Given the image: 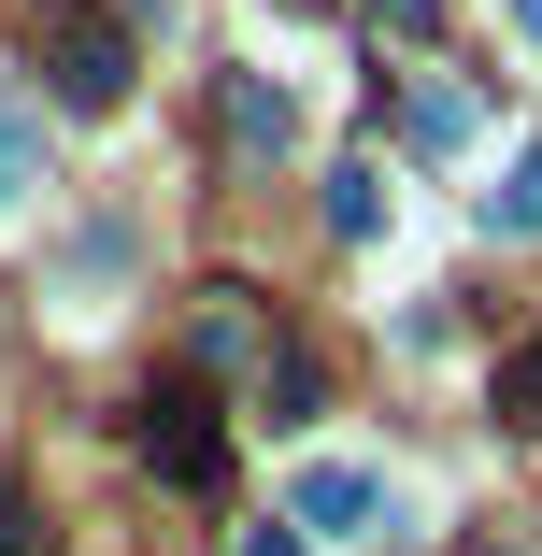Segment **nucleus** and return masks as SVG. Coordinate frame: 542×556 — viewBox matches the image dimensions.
<instances>
[{
  "instance_id": "f257e3e1",
  "label": "nucleus",
  "mask_w": 542,
  "mask_h": 556,
  "mask_svg": "<svg viewBox=\"0 0 542 556\" xmlns=\"http://www.w3.org/2000/svg\"><path fill=\"white\" fill-rule=\"evenodd\" d=\"M272 514H286L300 542H400V528H414V500H400L371 457H300Z\"/></svg>"
},
{
  "instance_id": "f03ea898",
  "label": "nucleus",
  "mask_w": 542,
  "mask_h": 556,
  "mask_svg": "<svg viewBox=\"0 0 542 556\" xmlns=\"http://www.w3.org/2000/svg\"><path fill=\"white\" fill-rule=\"evenodd\" d=\"M129 72H143V43H129L115 0H58V29H43V86L72 100V115H115Z\"/></svg>"
},
{
  "instance_id": "7ed1b4c3",
  "label": "nucleus",
  "mask_w": 542,
  "mask_h": 556,
  "mask_svg": "<svg viewBox=\"0 0 542 556\" xmlns=\"http://www.w3.org/2000/svg\"><path fill=\"white\" fill-rule=\"evenodd\" d=\"M229 143H243V157H300V143H314V100H300L286 72H229Z\"/></svg>"
},
{
  "instance_id": "20e7f679",
  "label": "nucleus",
  "mask_w": 542,
  "mask_h": 556,
  "mask_svg": "<svg viewBox=\"0 0 542 556\" xmlns=\"http://www.w3.org/2000/svg\"><path fill=\"white\" fill-rule=\"evenodd\" d=\"M143 471L157 485H214V414L172 386V400H143Z\"/></svg>"
},
{
  "instance_id": "39448f33",
  "label": "nucleus",
  "mask_w": 542,
  "mask_h": 556,
  "mask_svg": "<svg viewBox=\"0 0 542 556\" xmlns=\"http://www.w3.org/2000/svg\"><path fill=\"white\" fill-rule=\"evenodd\" d=\"M29 200H43V100L0 86V214H29Z\"/></svg>"
},
{
  "instance_id": "423d86ee",
  "label": "nucleus",
  "mask_w": 542,
  "mask_h": 556,
  "mask_svg": "<svg viewBox=\"0 0 542 556\" xmlns=\"http://www.w3.org/2000/svg\"><path fill=\"white\" fill-rule=\"evenodd\" d=\"M486 243H542V143H514L486 172Z\"/></svg>"
},
{
  "instance_id": "0eeeda50",
  "label": "nucleus",
  "mask_w": 542,
  "mask_h": 556,
  "mask_svg": "<svg viewBox=\"0 0 542 556\" xmlns=\"http://www.w3.org/2000/svg\"><path fill=\"white\" fill-rule=\"evenodd\" d=\"M257 414H272V428H314V357H300V343L257 357Z\"/></svg>"
},
{
  "instance_id": "6e6552de",
  "label": "nucleus",
  "mask_w": 542,
  "mask_h": 556,
  "mask_svg": "<svg viewBox=\"0 0 542 556\" xmlns=\"http://www.w3.org/2000/svg\"><path fill=\"white\" fill-rule=\"evenodd\" d=\"M386 214H400V186H386V172H329V229H343V243H371Z\"/></svg>"
},
{
  "instance_id": "1a4fd4ad",
  "label": "nucleus",
  "mask_w": 542,
  "mask_h": 556,
  "mask_svg": "<svg viewBox=\"0 0 542 556\" xmlns=\"http://www.w3.org/2000/svg\"><path fill=\"white\" fill-rule=\"evenodd\" d=\"M414 143L457 157V143H471V86H414Z\"/></svg>"
},
{
  "instance_id": "9d476101",
  "label": "nucleus",
  "mask_w": 542,
  "mask_h": 556,
  "mask_svg": "<svg viewBox=\"0 0 542 556\" xmlns=\"http://www.w3.org/2000/svg\"><path fill=\"white\" fill-rule=\"evenodd\" d=\"M486 400H500V414H514V428H542V343H514V357H500V371H486Z\"/></svg>"
},
{
  "instance_id": "9b49d317",
  "label": "nucleus",
  "mask_w": 542,
  "mask_h": 556,
  "mask_svg": "<svg viewBox=\"0 0 542 556\" xmlns=\"http://www.w3.org/2000/svg\"><path fill=\"white\" fill-rule=\"evenodd\" d=\"M43 542V514H29V471H0V556H29Z\"/></svg>"
},
{
  "instance_id": "f8f14e48",
  "label": "nucleus",
  "mask_w": 542,
  "mask_h": 556,
  "mask_svg": "<svg viewBox=\"0 0 542 556\" xmlns=\"http://www.w3.org/2000/svg\"><path fill=\"white\" fill-rule=\"evenodd\" d=\"M243 556H314V542H300V528L272 514V528H243Z\"/></svg>"
},
{
  "instance_id": "ddd939ff",
  "label": "nucleus",
  "mask_w": 542,
  "mask_h": 556,
  "mask_svg": "<svg viewBox=\"0 0 542 556\" xmlns=\"http://www.w3.org/2000/svg\"><path fill=\"white\" fill-rule=\"evenodd\" d=\"M371 15H386V29H428V0H371Z\"/></svg>"
},
{
  "instance_id": "4468645a",
  "label": "nucleus",
  "mask_w": 542,
  "mask_h": 556,
  "mask_svg": "<svg viewBox=\"0 0 542 556\" xmlns=\"http://www.w3.org/2000/svg\"><path fill=\"white\" fill-rule=\"evenodd\" d=\"M500 15H514V43H542V0H500Z\"/></svg>"
},
{
  "instance_id": "2eb2a0df",
  "label": "nucleus",
  "mask_w": 542,
  "mask_h": 556,
  "mask_svg": "<svg viewBox=\"0 0 542 556\" xmlns=\"http://www.w3.org/2000/svg\"><path fill=\"white\" fill-rule=\"evenodd\" d=\"M471 556H528V542H471Z\"/></svg>"
},
{
  "instance_id": "dca6fc26",
  "label": "nucleus",
  "mask_w": 542,
  "mask_h": 556,
  "mask_svg": "<svg viewBox=\"0 0 542 556\" xmlns=\"http://www.w3.org/2000/svg\"><path fill=\"white\" fill-rule=\"evenodd\" d=\"M286 15H329V0H286Z\"/></svg>"
}]
</instances>
